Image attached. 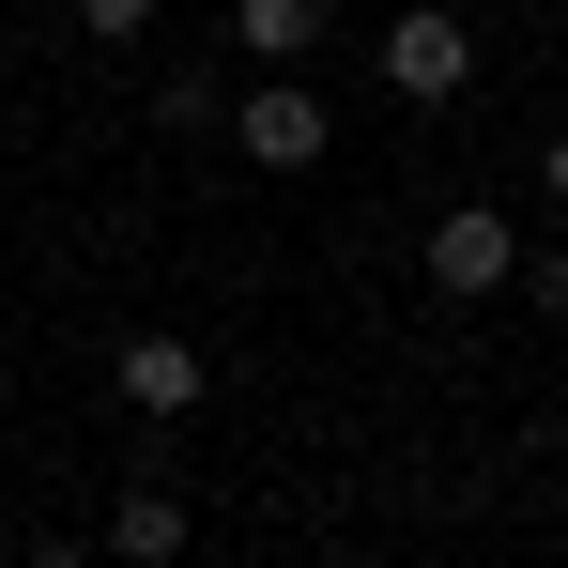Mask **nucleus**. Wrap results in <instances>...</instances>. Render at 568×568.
Instances as JSON below:
<instances>
[{"mask_svg":"<svg viewBox=\"0 0 568 568\" xmlns=\"http://www.w3.org/2000/svg\"><path fill=\"white\" fill-rule=\"evenodd\" d=\"M384 78H399V93H430V108H446V93L476 78V31L446 16V0H415V16L384 31Z\"/></svg>","mask_w":568,"mask_h":568,"instance_id":"f257e3e1","label":"nucleus"},{"mask_svg":"<svg viewBox=\"0 0 568 568\" xmlns=\"http://www.w3.org/2000/svg\"><path fill=\"white\" fill-rule=\"evenodd\" d=\"M507 277H523L507 215H446V231H430V292H507Z\"/></svg>","mask_w":568,"mask_h":568,"instance_id":"f03ea898","label":"nucleus"},{"mask_svg":"<svg viewBox=\"0 0 568 568\" xmlns=\"http://www.w3.org/2000/svg\"><path fill=\"white\" fill-rule=\"evenodd\" d=\"M246 154H262V170H323V93H307V78L246 93Z\"/></svg>","mask_w":568,"mask_h":568,"instance_id":"7ed1b4c3","label":"nucleus"},{"mask_svg":"<svg viewBox=\"0 0 568 568\" xmlns=\"http://www.w3.org/2000/svg\"><path fill=\"white\" fill-rule=\"evenodd\" d=\"M123 399H139V415H185V399H200V354H185V338H139V354H123Z\"/></svg>","mask_w":568,"mask_h":568,"instance_id":"20e7f679","label":"nucleus"},{"mask_svg":"<svg viewBox=\"0 0 568 568\" xmlns=\"http://www.w3.org/2000/svg\"><path fill=\"white\" fill-rule=\"evenodd\" d=\"M108 538H123V554H185V507H170V491H123V523H108Z\"/></svg>","mask_w":568,"mask_h":568,"instance_id":"39448f33","label":"nucleus"},{"mask_svg":"<svg viewBox=\"0 0 568 568\" xmlns=\"http://www.w3.org/2000/svg\"><path fill=\"white\" fill-rule=\"evenodd\" d=\"M307 31H323V0H246V47H262V62H292Z\"/></svg>","mask_w":568,"mask_h":568,"instance_id":"423d86ee","label":"nucleus"},{"mask_svg":"<svg viewBox=\"0 0 568 568\" xmlns=\"http://www.w3.org/2000/svg\"><path fill=\"white\" fill-rule=\"evenodd\" d=\"M139 16H154V0H78V31H139Z\"/></svg>","mask_w":568,"mask_h":568,"instance_id":"0eeeda50","label":"nucleus"},{"mask_svg":"<svg viewBox=\"0 0 568 568\" xmlns=\"http://www.w3.org/2000/svg\"><path fill=\"white\" fill-rule=\"evenodd\" d=\"M538 307H554V323H568V246H554V262H538Z\"/></svg>","mask_w":568,"mask_h":568,"instance_id":"6e6552de","label":"nucleus"},{"mask_svg":"<svg viewBox=\"0 0 568 568\" xmlns=\"http://www.w3.org/2000/svg\"><path fill=\"white\" fill-rule=\"evenodd\" d=\"M538 185H554V200H568V139H554V154H538Z\"/></svg>","mask_w":568,"mask_h":568,"instance_id":"1a4fd4ad","label":"nucleus"}]
</instances>
